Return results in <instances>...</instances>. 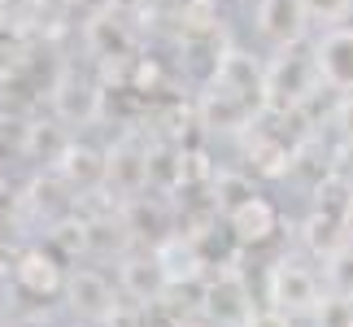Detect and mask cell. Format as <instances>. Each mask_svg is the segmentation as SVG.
Returning <instances> with one entry per match:
<instances>
[{"mask_svg": "<svg viewBox=\"0 0 353 327\" xmlns=\"http://www.w3.org/2000/svg\"><path fill=\"white\" fill-rule=\"evenodd\" d=\"M314 92H323L314 48L305 44L275 48V57L266 66V101H262L266 114H301L314 101Z\"/></svg>", "mask_w": 353, "mask_h": 327, "instance_id": "6da1fadb", "label": "cell"}, {"mask_svg": "<svg viewBox=\"0 0 353 327\" xmlns=\"http://www.w3.org/2000/svg\"><path fill=\"white\" fill-rule=\"evenodd\" d=\"M327 297V288L319 284V275L301 262H292V257H279L275 266L266 270V301L283 310V315H314L319 301Z\"/></svg>", "mask_w": 353, "mask_h": 327, "instance_id": "7a4b0ae2", "label": "cell"}, {"mask_svg": "<svg viewBox=\"0 0 353 327\" xmlns=\"http://www.w3.org/2000/svg\"><path fill=\"white\" fill-rule=\"evenodd\" d=\"M48 170H57V179L70 188L74 197H101L110 184V153L88 140H70L65 153L52 161Z\"/></svg>", "mask_w": 353, "mask_h": 327, "instance_id": "3957f363", "label": "cell"}, {"mask_svg": "<svg viewBox=\"0 0 353 327\" xmlns=\"http://www.w3.org/2000/svg\"><path fill=\"white\" fill-rule=\"evenodd\" d=\"M201 315H205L214 327H244L257 310L249 301V288H244V275L240 270H219L214 279H205V288H201Z\"/></svg>", "mask_w": 353, "mask_h": 327, "instance_id": "277c9868", "label": "cell"}, {"mask_svg": "<svg viewBox=\"0 0 353 327\" xmlns=\"http://www.w3.org/2000/svg\"><path fill=\"white\" fill-rule=\"evenodd\" d=\"M170 288H174V284H170L166 266L157 262L153 249H148V253H122L118 257V293L131 297L135 306H144V310L166 306Z\"/></svg>", "mask_w": 353, "mask_h": 327, "instance_id": "5b68a950", "label": "cell"}, {"mask_svg": "<svg viewBox=\"0 0 353 327\" xmlns=\"http://www.w3.org/2000/svg\"><path fill=\"white\" fill-rule=\"evenodd\" d=\"M61 297H65V306H70V315H79L83 323H101L114 310V301L122 293L110 284L105 270H97V266H70V270H65Z\"/></svg>", "mask_w": 353, "mask_h": 327, "instance_id": "8992f818", "label": "cell"}, {"mask_svg": "<svg viewBox=\"0 0 353 327\" xmlns=\"http://www.w3.org/2000/svg\"><path fill=\"white\" fill-rule=\"evenodd\" d=\"M110 153V192H118V201L127 197H140L153 188V148L140 144L135 135H122L114 148H105Z\"/></svg>", "mask_w": 353, "mask_h": 327, "instance_id": "52a82bcc", "label": "cell"}, {"mask_svg": "<svg viewBox=\"0 0 353 327\" xmlns=\"http://www.w3.org/2000/svg\"><path fill=\"white\" fill-rule=\"evenodd\" d=\"M314 61H319V75H323V88L327 92H353V26L349 22H336V26H323L314 44Z\"/></svg>", "mask_w": 353, "mask_h": 327, "instance_id": "ba28073f", "label": "cell"}, {"mask_svg": "<svg viewBox=\"0 0 353 327\" xmlns=\"http://www.w3.org/2000/svg\"><path fill=\"white\" fill-rule=\"evenodd\" d=\"M83 39H88V52L105 66L135 57V26L127 18V9H118V5L92 13L88 26H83Z\"/></svg>", "mask_w": 353, "mask_h": 327, "instance_id": "9c48e42d", "label": "cell"}, {"mask_svg": "<svg viewBox=\"0 0 353 327\" xmlns=\"http://www.w3.org/2000/svg\"><path fill=\"white\" fill-rule=\"evenodd\" d=\"M13 284H18L26 297L48 301V297H57L65 288V257L44 249V244H31V249H22L13 257Z\"/></svg>", "mask_w": 353, "mask_h": 327, "instance_id": "30bf717a", "label": "cell"}, {"mask_svg": "<svg viewBox=\"0 0 353 327\" xmlns=\"http://www.w3.org/2000/svg\"><path fill=\"white\" fill-rule=\"evenodd\" d=\"M101 97L105 92L97 83H88V79H79L74 70L57 75L52 88H48V105L65 127H88V122H97L101 118Z\"/></svg>", "mask_w": 353, "mask_h": 327, "instance_id": "8fae6325", "label": "cell"}, {"mask_svg": "<svg viewBox=\"0 0 353 327\" xmlns=\"http://www.w3.org/2000/svg\"><path fill=\"white\" fill-rule=\"evenodd\" d=\"M210 83L262 109V101H266V66H257L249 52H240V48H227V52H219V61H214Z\"/></svg>", "mask_w": 353, "mask_h": 327, "instance_id": "7c38bea8", "label": "cell"}, {"mask_svg": "<svg viewBox=\"0 0 353 327\" xmlns=\"http://www.w3.org/2000/svg\"><path fill=\"white\" fill-rule=\"evenodd\" d=\"M253 26H257V35H262L270 48H288V44H301L305 39L310 18H305L301 0H257Z\"/></svg>", "mask_w": 353, "mask_h": 327, "instance_id": "4fadbf2b", "label": "cell"}, {"mask_svg": "<svg viewBox=\"0 0 353 327\" xmlns=\"http://www.w3.org/2000/svg\"><path fill=\"white\" fill-rule=\"evenodd\" d=\"M223 223L227 231H232V240L240 244V249H257V244H266V240H275V231H279V210L270 206L266 197H244L240 206H232L223 214Z\"/></svg>", "mask_w": 353, "mask_h": 327, "instance_id": "5bb4252c", "label": "cell"}, {"mask_svg": "<svg viewBox=\"0 0 353 327\" xmlns=\"http://www.w3.org/2000/svg\"><path fill=\"white\" fill-rule=\"evenodd\" d=\"M118 214H122V223H127V231H131V240H148V249H153L157 240H166L170 236V206L161 201L157 192H140V197H127L118 206Z\"/></svg>", "mask_w": 353, "mask_h": 327, "instance_id": "9a60e30c", "label": "cell"}, {"mask_svg": "<svg viewBox=\"0 0 353 327\" xmlns=\"http://www.w3.org/2000/svg\"><path fill=\"white\" fill-rule=\"evenodd\" d=\"M157 262L166 266L170 284H196L201 275H205V253H201V240L188 236V231H170L166 240L153 244Z\"/></svg>", "mask_w": 353, "mask_h": 327, "instance_id": "2e32d148", "label": "cell"}, {"mask_svg": "<svg viewBox=\"0 0 353 327\" xmlns=\"http://www.w3.org/2000/svg\"><path fill=\"white\" fill-rule=\"evenodd\" d=\"M244 161H249V170L257 179H283L292 166H296V148L283 140L275 131H253L249 144H244Z\"/></svg>", "mask_w": 353, "mask_h": 327, "instance_id": "e0dca14e", "label": "cell"}, {"mask_svg": "<svg viewBox=\"0 0 353 327\" xmlns=\"http://www.w3.org/2000/svg\"><path fill=\"white\" fill-rule=\"evenodd\" d=\"M253 114H257V105L240 101V97H232V92H223L214 83L196 101V127H205V131H240Z\"/></svg>", "mask_w": 353, "mask_h": 327, "instance_id": "ac0fdd59", "label": "cell"}, {"mask_svg": "<svg viewBox=\"0 0 353 327\" xmlns=\"http://www.w3.org/2000/svg\"><path fill=\"white\" fill-rule=\"evenodd\" d=\"M301 244L319 257V262H332V257L341 253V249H349V231H345L341 210L319 206V210L301 223Z\"/></svg>", "mask_w": 353, "mask_h": 327, "instance_id": "d6986e66", "label": "cell"}, {"mask_svg": "<svg viewBox=\"0 0 353 327\" xmlns=\"http://www.w3.org/2000/svg\"><path fill=\"white\" fill-rule=\"evenodd\" d=\"M65 144H70V135H65V122L57 114L26 122L22 135H18V153L26 161H44V166H52V161L65 153Z\"/></svg>", "mask_w": 353, "mask_h": 327, "instance_id": "ffe728a7", "label": "cell"}, {"mask_svg": "<svg viewBox=\"0 0 353 327\" xmlns=\"http://www.w3.org/2000/svg\"><path fill=\"white\" fill-rule=\"evenodd\" d=\"M48 249L52 253H61L65 262H79V257H88L92 253V218L88 214H65L57 218V223L48 227Z\"/></svg>", "mask_w": 353, "mask_h": 327, "instance_id": "44dd1931", "label": "cell"}, {"mask_svg": "<svg viewBox=\"0 0 353 327\" xmlns=\"http://www.w3.org/2000/svg\"><path fill=\"white\" fill-rule=\"evenodd\" d=\"M174 22H179L183 39H214L223 31V9L219 0H183L174 9Z\"/></svg>", "mask_w": 353, "mask_h": 327, "instance_id": "7402d4cb", "label": "cell"}, {"mask_svg": "<svg viewBox=\"0 0 353 327\" xmlns=\"http://www.w3.org/2000/svg\"><path fill=\"white\" fill-rule=\"evenodd\" d=\"M310 319H314V327H353V297H345V293H327Z\"/></svg>", "mask_w": 353, "mask_h": 327, "instance_id": "603a6c76", "label": "cell"}, {"mask_svg": "<svg viewBox=\"0 0 353 327\" xmlns=\"http://www.w3.org/2000/svg\"><path fill=\"white\" fill-rule=\"evenodd\" d=\"M305 5V18L310 26H336V22H349V13H353V0H301Z\"/></svg>", "mask_w": 353, "mask_h": 327, "instance_id": "cb8c5ba5", "label": "cell"}, {"mask_svg": "<svg viewBox=\"0 0 353 327\" xmlns=\"http://www.w3.org/2000/svg\"><path fill=\"white\" fill-rule=\"evenodd\" d=\"M244 327H292V315H283V310L266 306V310H257V315L244 323Z\"/></svg>", "mask_w": 353, "mask_h": 327, "instance_id": "d4e9b609", "label": "cell"}, {"mask_svg": "<svg viewBox=\"0 0 353 327\" xmlns=\"http://www.w3.org/2000/svg\"><path fill=\"white\" fill-rule=\"evenodd\" d=\"M332 122L341 127V135H345V140H353V92H345V97H341V105H336Z\"/></svg>", "mask_w": 353, "mask_h": 327, "instance_id": "484cf974", "label": "cell"}, {"mask_svg": "<svg viewBox=\"0 0 353 327\" xmlns=\"http://www.w3.org/2000/svg\"><path fill=\"white\" fill-rule=\"evenodd\" d=\"M341 218H345V231H349V244H353V197L345 201V210H341Z\"/></svg>", "mask_w": 353, "mask_h": 327, "instance_id": "4316f807", "label": "cell"}, {"mask_svg": "<svg viewBox=\"0 0 353 327\" xmlns=\"http://www.w3.org/2000/svg\"><path fill=\"white\" fill-rule=\"evenodd\" d=\"M0 197H9V170L0 166Z\"/></svg>", "mask_w": 353, "mask_h": 327, "instance_id": "83f0119b", "label": "cell"}, {"mask_svg": "<svg viewBox=\"0 0 353 327\" xmlns=\"http://www.w3.org/2000/svg\"><path fill=\"white\" fill-rule=\"evenodd\" d=\"M0 327H9V319H5V310H0Z\"/></svg>", "mask_w": 353, "mask_h": 327, "instance_id": "f1b7e54d", "label": "cell"}, {"mask_svg": "<svg viewBox=\"0 0 353 327\" xmlns=\"http://www.w3.org/2000/svg\"><path fill=\"white\" fill-rule=\"evenodd\" d=\"M0 253H5V231H0Z\"/></svg>", "mask_w": 353, "mask_h": 327, "instance_id": "f546056e", "label": "cell"}, {"mask_svg": "<svg viewBox=\"0 0 353 327\" xmlns=\"http://www.w3.org/2000/svg\"><path fill=\"white\" fill-rule=\"evenodd\" d=\"M88 327H101V323H88Z\"/></svg>", "mask_w": 353, "mask_h": 327, "instance_id": "4dcf8cb0", "label": "cell"}, {"mask_svg": "<svg viewBox=\"0 0 353 327\" xmlns=\"http://www.w3.org/2000/svg\"><path fill=\"white\" fill-rule=\"evenodd\" d=\"M0 79H5V70H0Z\"/></svg>", "mask_w": 353, "mask_h": 327, "instance_id": "1f68e13d", "label": "cell"}]
</instances>
